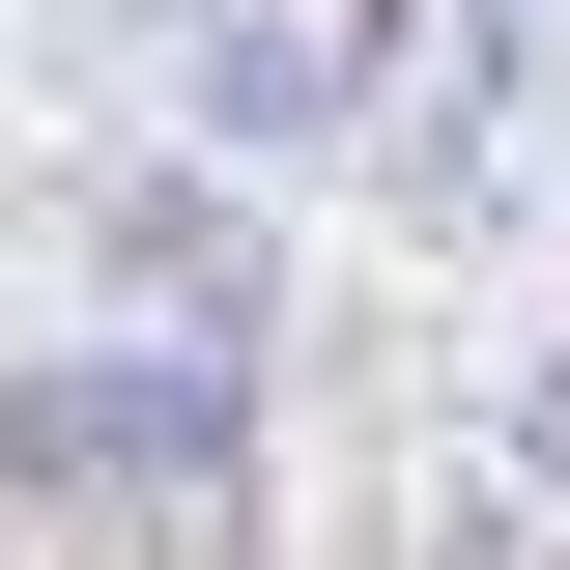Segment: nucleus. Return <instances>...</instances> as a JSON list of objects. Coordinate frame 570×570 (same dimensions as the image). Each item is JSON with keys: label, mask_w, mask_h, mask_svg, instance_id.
I'll return each mask as SVG.
<instances>
[{"label": "nucleus", "mask_w": 570, "mask_h": 570, "mask_svg": "<svg viewBox=\"0 0 570 570\" xmlns=\"http://www.w3.org/2000/svg\"><path fill=\"white\" fill-rule=\"evenodd\" d=\"M171 142L200 171H343L371 142V0H228L200 58H171Z\"/></svg>", "instance_id": "1"}]
</instances>
